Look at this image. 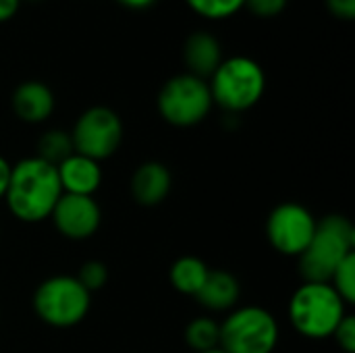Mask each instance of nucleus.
<instances>
[{
	"instance_id": "7ed1b4c3",
	"label": "nucleus",
	"mask_w": 355,
	"mask_h": 353,
	"mask_svg": "<svg viewBox=\"0 0 355 353\" xmlns=\"http://www.w3.org/2000/svg\"><path fill=\"white\" fill-rule=\"evenodd\" d=\"M345 306L331 283H304L289 302V320L302 337L327 339L347 316Z\"/></svg>"
},
{
	"instance_id": "9d476101",
	"label": "nucleus",
	"mask_w": 355,
	"mask_h": 353,
	"mask_svg": "<svg viewBox=\"0 0 355 353\" xmlns=\"http://www.w3.org/2000/svg\"><path fill=\"white\" fill-rule=\"evenodd\" d=\"M58 233L73 241L89 239L102 223V212L94 196L62 193L50 214Z\"/></svg>"
},
{
	"instance_id": "f257e3e1",
	"label": "nucleus",
	"mask_w": 355,
	"mask_h": 353,
	"mask_svg": "<svg viewBox=\"0 0 355 353\" xmlns=\"http://www.w3.org/2000/svg\"><path fill=\"white\" fill-rule=\"evenodd\" d=\"M60 196L62 187L56 166L44 162L37 156L19 160L15 166H10L4 200L10 214L21 223L33 225L50 218Z\"/></svg>"
},
{
	"instance_id": "9b49d317",
	"label": "nucleus",
	"mask_w": 355,
	"mask_h": 353,
	"mask_svg": "<svg viewBox=\"0 0 355 353\" xmlns=\"http://www.w3.org/2000/svg\"><path fill=\"white\" fill-rule=\"evenodd\" d=\"M62 193L71 196H94L102 183L100 162L73 152L67 160L56 166Z\"/></svg>"
},
{
	"instance_id": "393cba45",
	"label": "nucleus",
	"mask_w": 355,
	"mask_h": 353,
	"mask_svg": "<svg viewBox=\"0 0 355 353\" xmlns=\"http://www.w3.org/2000/svg\"><path fill=\"white\" fill-rule=\"evenodd\" d=\"M21 6V0H0V23L12 19Z\"/></svg>"
},
{
	"instance_id": "2eb2a0df",
	"label": "nucleus",
	"mask_w": 355,
	"mask_h": 353,
	"mask_svg": "<svg viewBox=\"0 0 355 353\" xmlns=\"http://www.w3.org/2000/svg\"><path fill=\"white\" fill-rule=\"evenodd\" d=\"M241 287L239 281L227 270H210L196 300L202 308L210 312H227L235 308Z\"/></svg>"
},
{
	"instance_id": "1a4fd4ad",
	"label": "nucleus",
	"mask_w": 355,
	"mask_h": 353,
	"mask_svg": "<svg viewBox=\"0 0 355 353\" xmlns=\"http://www.w3.org/2000/svg\"><path fill=\"white\" fill-rule=\"evenodd\" d=\"M316 225L318 221L306 206L285 202L268 214L266 237L279 254L297 258L312 241Z\"/></svg>"
},
{
	"instance_id": "6e6552de",
	"label": "nucleus",
	"mask_w": 355,
	"mask_h": 353,
	"mask_svg": "<svg viewBox=\"0 0 355 353\" xmlns=\"http://www.w3.org/2000/svg\"><path fill=\"white\" fill-rule=\"evenodd\" d=\"M73 150L96 162L110 158L123 141V123L108 106L87 108L71 131Z\"/></svg>"
},
{
	"instance_id": "a211bd4d",
	"label": "nucleus",
	"mask_w": 355,
	"mask_h": 353,
	"mask_svg": "<svg viewBox=\"0 0 355 353\" xmlns=\"http://www.w3.org/2000/svg\"><path fill=\"white\" fill-rule=\"evenodd\" d=\"M73 139L71 133L62 131V129H52L46 131L40 141H37V158H42L44 162L58 166L62 160H67L73 154Z\"/></svg>"
},
{
	"instance_id": "20e7f679",
	"label": "nucleus",
	"mask_w": 355,
	"mask_h": 353,
	"mask_svg": "<svg viewBox=\"0 0 355 353\" xmlns=\"http://www.w3.org/2000/svg\"><path fill=\"white\" fill-rule=\"evenodd\" d=\"M212 102L227 112H243L260 102L266 89L262 67L250 56L223 58L208 79Z\"/></svg>"
},
{
	"instance_id": "423d86ee",
	"label": "nucleus",
	"mask_w": 355,
	"mask_h": 353,
	"mask_svg": "<svg viewBox=\"0 0 355 353\" xmlns=\"http://www.w3.org/2000/svg\"><path fill=\"white\" fill-rule=\"evenodd\" d=\"M277 318L258 306L233 310L220 325L218 347L227 353H272L279 343Z\"/></svg>"
},
{
	"instance_id": "5701e85b",
	"label": "nucleus",
	"mask_w": 355,
	"mask_h": 353,
	"mask_svg": "<svg viewBox=\"0 0 355 353\" xmlns=\"http://www.w3.org/2000/svg\"><path fill=\"white\" fill-rule=\"evenodd\" d=\"M333 337L337 339L339 347L345 353H354L355 352V316L347 314L341 325L337 327V331L333 333Z\"/></svg>"
},
{
	"instance_id": "f03ea898",
	"label": "nucleus",
	"mask_w": 355,
	"mask_h": 353,
	"mask_svg": "<svg viewBox=\"0 0 355 353\" xmlns=\"http://www.w3.org/2000/svg\"><path fill=\"white\" fill-rule=\"evenodd\" d=\"M355 229L349 218L329 214L316 225L308 248L297 256L306 283H329L335 268L354 252Z\"/></svg>"
},
{
	"instance_id": "412c9836",
	"label": "nucleus",
	"mask_w": 355,
	"mask_h": 353,
	"mask_svg": "<svg viewBox=\"0 0 355 353\" xmlns=\"http://www.w3.org/2000/svg\"><path fill=\"white\" fill-rule=\"evenodd\" d=\"M77 281L92 293V291H98L106 285L108 281V268L106 264L98 262V260H89L81 266L79 275H77Z\"/></svg>"
},
{
	"instance_id": "c85d7f7f",
	"label": "nucleus",
	"mask_w": 355,
	"mask_h": 353,
	"mask_svg": "<svg viewBox=\"0 0 355 353\" xmlns=\"http://www.w3.org/2000/svg\"><path fill=\"white\" fill-rule=\"evenodd\" d=\"M31 2H35V0H31Z\"/></svg>"
},
{
	"instance_id": "4468645a",
	"label": "nucleus",
	"mask_w": 355,
	"mask_h": 353,
	"mask_svg": "<svg viewBox=\"0 0 355 353\" xmlns=\"http://www.w3.org/2000/svg\"><path fill=\"white\" fill-rule=\"evenodd\" d=\"M183 60L187 64V73L200 77V79H210V75L218 69L223 62V48L220 42L208 33V31H196L185 40L183 46Z\"/></svg>"
},
{
	"instance_id": "a878e982",
	"label": "nucleus",
	"mask_w": 355,
	"mask_h": 353,
	"mask_svg": "<svg viewBox=\"0 0 355 353\" xmlns=\"http://www.w3.org/2000/svg\"><path fill=\"white\" fill-rule=\"evenodd\" d=\"M10 162L0 156V200H4L6 196V187H8V179H10Z\"/></svg>"
},
{
	"instance_id": "4be33fe9",
	"label": "nucleus",
	"mask_w": 355,
	"mask_h": 353,
	"mask_svg": "<svg viewBox=\"0 0 355 353\" xmlns=\"http://www.w3.org/2000/svg\"><path fill=\"white\" fill-rule=\"evenodd\" d=\"M287 2L289 0H245L243 6H248L256 17L270 19V17L281 15L287 8Z\"/></svg>"
},
{
	"instance_id": "f8f14e48",
	"label": "nucleus",
	"mask_w": 355,
	"mask_h": 353,
	"mask_svg": "<svg viewBox=\"0 0 355 353\" xmlns=\"http://www.w3.org/2000/svg\"><path fill=\"white\" fill-rule=\"evenodd\" d=\"M173 187L171 171L162 162H144L131 177V196L139 206H158Z\"/></svg>"
},
{
	"instance_id": "cd10ccee",
	"label": "nucleus",
	"mask_w": 355,
	"mask_h": 353,
	"mask_svg": "<svg viewBox=\"0 0 355 353\" xmlns=\"http://www.w3.org/2000/svg\"><path fill=\"white\" fill-rule=\"evenodd\" d=\"M202 353H227V352H223L220 347H214V350H210V352H202Z\"/></svg>"
},
{
	"instance_id": "dca6fc26",
	"label": "nucleus",
	"mask_w": 355,
	"mask_h": 353,
	"mask_svg": "<svg viewBox=\"0 0 355 353\" xmlns=\"http://www.w3.org/2000/svg\"><path fill=\"white\" fill-rule=\"evenodd\" d=\"M210 268L206 266L204 260L196 258V256H183L177 262H173L171 266V285L183 293V295H198V291L202 289L206 277H208Z\"/></svg>"
},
{
	"instance_id": "ddd939ff",
	"label": "nucleus",
	"mask_w": 355,
	"mask_h": 353,
	"mask_svg": "<svg viewBox=\"0 0 355 353\" xmlns=\"http://www.w3.org/2000/svg\"><path fill=\"white\" fill-rule=\"evenodd\" d=\"M12 110L23 123H44L54 112V94L42 81H25L12 94Z\"/></svg>"
},
{
	"instance_id": "b1692460",
	"label": "nucleus",
	"mask_w": 355,
	"mask_h": 353,
	"mask_svg": "<svg viewBox=\"0 0 355 353\" xmlns=\"http://www.w3.org/2000/svg\"><path fill=\"white\" fill-rule=\"evenodd\" d=\"M327 6L331 15H335L337 19L343 21L355 19V0H327Z\"/></svg>"
},
{
	"instance_id": "0eeeda50",
	"label": "nucleus",
	"mask_w": 355,
	"mask_h": 353,
	"mask_svg": "<svg viewBox=\"0 0 355 353\" xmlns=\"http://www.w3.org/2000/svg\"><path fill=\"white\" fill-rule=\"evenodd\" d=\"M158 112L173 127H193L212 110L214 102L206 79L191 73L171 77L158 94Z\"/></svg>"
},
{
	"instance_id": "6ab92c4d",
	"label": "nucleus",
	"mask_w": 355,
	"mask_h": 353,
	"mask_svg": "<svg viewBox=\"0 0 355 353\" xmlns=\"http://www.w3.org/2000/svg\"><path fill=\"white\" fill-rule=\"evenodd\" d=\"M245 0H185V4L200 17L210 21L229 19L243 8Z\"/></svg>"
},
{
	"instance_id": "bb28decb",
	"label": "nucleus",
	"mask_w": 355,
	"mask_h": 353,
	"mask_svg": "<svg viewBox=\"0 0 355 353\" xmlns=\"http://www.w3.org/2000/svg\"><path fill=\"white\" fill-rule=\"evenodd\" d=\"M123 6H127V8H133V10H144V8H148V6H152L156 0H119Z\"/></svg>"
},
{
	"instance_id": "aec40b11",
	"label": "nucleus",
	"mask_w": 355,
	"mask_h": 353,
	"mask_svg": "<svg viewBox=\"0 0 355 353\" xmlns=\"http://www.w3.org/2000/svg\"><path fill=\"white\" fill-rule=\"evenodd\" d=\"M333 289L339 293V298L349 306L355 302V252H352L333 273L331 281Z\"/></svg>"
},
{
	"instance_id": "f3484780",
	"label": "nucleus",
	"mask_w": 355,
	"mask_h": 353,
	"mask_svg": "<svg viewBox=\"0 0 355 353\" xmlns=\"http://www.w3.org/2000/svg\"><path fill=\"white\" fill-rule=\"evenodd\" d=\"M185 343L196 353L210 352L220 343V325L212 318L200 316L185 329Z\"/></svg>"
},
{
	"instance_id": "39448f33",
	"label": "nucleus",
	"mask_w": 355,
	"mask_h": 353,
	"mask_svg": "<svg viewBox=\"0 0 355 353\" xmlns=\"http://www.w3.org/2000/svg\"><path fill=\"white\" fill-rule=\"evenodd\" d=\"M92 308V293L77 277L58 275L46 279L33 293V310L37 318L56 329L79 325Z\"/></svg>"
}]
</instances>
